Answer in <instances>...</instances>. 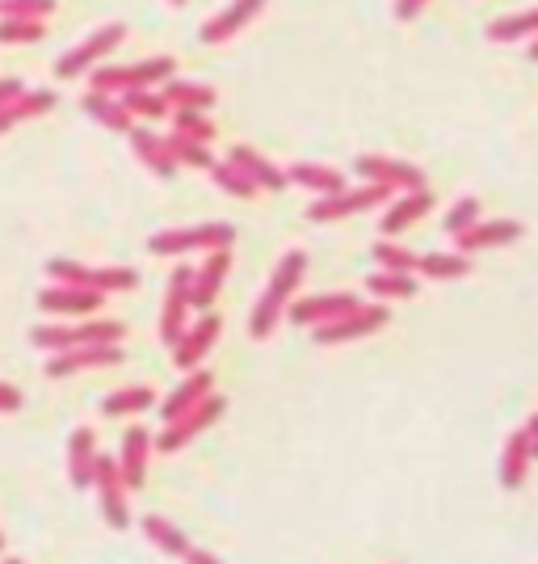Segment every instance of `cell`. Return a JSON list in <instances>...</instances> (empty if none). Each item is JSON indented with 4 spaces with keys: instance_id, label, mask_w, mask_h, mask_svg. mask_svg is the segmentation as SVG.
I'll list each match as a JSON object with an SVG mask.
<instances>
[{
    "instance_id": "1",
    "label": "cell",
    "mask_w": 538,
    "mask_h": 564,
    "mask_svg": "<svg viewBox=\"0 0 538 564\" xmlns=\"http://www.w3.org/2000/svg\"><path fill=\"white\" fill-rule=\"evenodd\" d=\"M304 274H307L304 249L282 253L278 265L270 270V282H265L261 300L253 304V316H249V333H253V341H270V337L278 333L286 307H290V300H295V295H299V286H304Z\"/></svg>"
},
{
    "instance_id": "2",
    "label": "cell",
    "mask_w": 538,
    "mask_h": 564,
    "mask_svg": "<svg viewBox=\"0 0 538 564\" xmlns=\"http://www.w3.org/2000/svg\"><path fill=\"white\" fill-rule=\"evenodd\" d=\"M173 68H177L173 55H152V59L118 64V68H101V64H97V68L89 72V89L110 94V97H122V94H131V89H161L164 80L173 76Z\"/></svg>"
},
{
    "instance_id": "3",
    "label": "cell",
    "mask_w": 538,
    "mask_h": 564,
    "mask_svg": "<svg viewBox=\"0 0 538 564\" xmlns=\"http://www.w3.org/2000/svg\"><path fill=\"white\" fill-rule=\"evenodd\" d=\"M51 282H68V286H85L97 295H118V291H135L140 286V270L131 265H85L72 258H51L47 261Z\"/></svg>"
},
{
    "instance_id": "4",
    "label": "cell",
    "mask_w": 538,
    "mask_h": 564,
    "mask_svg": "<svg viewBox=\"0 0 538 564\" xmlns=\"http://www.w3.org/2000/svg\"><path fill=\"white\" fill-rule=\"evenodd\" d=\"M235 228L232 224H194V228H164L147 240V253L156 258H186V253H215L232 249Z\"/></svg>"
},
{
    "instance_id": "5",
    "label": "cell",
    "mask_w": 538,
    "mask_h": 564,
    "mask_svg": "<svg viewBox=\"0 0 538 564\" xmlns=\"http://www.w3.org/2000/svg\"><path fill=\"white\" fill-rule=\"evenodd\" d=\"M127 337V325L122 321H85V325H34L30 329V341L43 354H59L72 350V346H101V341H122Z\"/></svg>"
},
{
    "instance_id": "6",
    "label": "cell",
    "mask_w": 538,
    "mask_h": 564,
    "mask_svg": "<svg viewBox=\"0 0 538 564\" xmlns=\"http://www.w3.org/2000/svg\"><path fill=\"white\" fill-rule=\"evenodd\" d=\"M122 39H127V25L122 22H110V25H101V30H94V34H85L76 47L59 55L55 76H59V80H76V76L94 72L97 64H106V59L122 47Z\"/></svg>"
},
{
    "instance_id": "7",
    "label": "cell",
    "mask_w": 538,
    "mask_h": 564,
    "mask_svg": "<svg viewBox=\"0 0 538 564\" xmlns=\"http://www.w3.org/2000/svg\"><path fill=\"white\" fill-rule=\"evenodd\" d=\"M228 413V400L219 397V392H211L207 400H198L194 409H186L182 417H173V422H164L161 438H152V447L164 451V455H173V451H182L186 443H194L198 434H207L219 417Z\"/></svg>"
},
{
    "instance_id": "8",
    "label": "cell",
    "mask_w": 538,
    "mask_h": 564,
    "mask_svg": "<svg viewBox=\"0 0 538 564\" xmlns=\"http://www.w3.org/2000/svg\"><path fill=\"white\" fill-rule=\"evenodd\" d=\"M392 198V189L383 186H371V182H362V186H341L337 194H325V198H316L311 207H307V219L311 224H337V219H350V215H362L378 207V203H387Z\"/></svg>"
},
{
    "instance_id": "9",
    "label": "cell",
    "mask_w": 538,
    "mask_h": 564,
    "mask_svg": "<svg viewBox=\"0 0 538 564\" xmlns=\"http://www.w3.org/2000/svg\"><path fill=\"white\" fill-rule=\"evenodd\" d=\"M353 173L371 186H383L392 194H404V189H421L425 173L413 161H399V156H387V152H362L353 161Z\"/></svg>"
},
{
    "instance_id": "10",
    "label": "cell",
    "mask_w": 538,
    "mask_h": 564,
    "mask_svg": "<svg viewBox=\"0 0 538 564\" xmlns=\"http://www.w3.org/2000/svg\"><path fill=\"white\" fill-rule=\"evenodd\" d=\"M97 489V506H101V518H106V527L110 531H127L131 527V510H127V480H122V471H118L114 455H97V468H94V485Z\"/></svg>"
},
{
    "instance_id": "11",
    "label": "cell",
    "mask_w": 538,
    "mask_h": 564,
    "mask_svg": "<svg viewBox=\"0 0 538 564\" xmlns=\"http://www.w3.org/2000/svg\"><path fill=\"white\" fill-rule=\"evenodd\" d=\"M387 321H392L387 304H358L353 312H345V316L320 325V329H316V346H345V341H358V337H371V333H378Z\"/></svg>"
},
{
    "instance_id": "12",
    "label": "cell",
    "mask_w": 538,
    "mask_h": 564,
    "mask_svg": "<svg viewBox=\"0 0 538 564\" xmlns=\"http://www.w3.org/2000/svg\"><path fill=\"white\" fill-rule=\"evenodd\" d=\"M127 354L114 341H101V346H72V350L47 354V379H64L76 371H101V367H118Z\"/></svg>"
},
{
    "instance_id": "13",
    "label": "cell",
    "mask_w": 538,
    "mask_h": 564,
    "mask_svg": "<svg viewBox=\"0 0 538 564\" xmlns=\"http://www.w3.org/2000/svg\"><path fill=\"white\" fill-rule=\"evenodd\" d=\"M261 9H265V0H228L211 22H202L198 39H202L207 47H223V43H232L235 34H244L249 25L257 22Z\"/></svg>"
},
{
    "instance_id": "14",
    "label": "cell",
    "mask_w": 538,
    "mask_h": 564,
    "mask_svg": "<svg viewBox=\"0 0 538 564\" xmlns=\"http://www.w3.org/2000/svg\"><path fill=\"white\" fill-rule=\"evenodd\" d=\"M219 333H223V321H219L215 312H202V321L186 325V333L168 346V350H173V362H177L182 371H198V367H202V358L215 350Z\"/></svg>"
},
{
    "instance_id": "15",
    "label": "cell",
    "mask_w": 538,
    "mask_h": 564,
    "mask_svg": "<svg viewBox=\"0 0 538 564\" xmlns=\"http://www.w3.org/2000/svg\"><path fill=\"white\" fill-rule=\"evenodd\" d=\"M521 236H526V228L517 219H475L468 232L454 236V253L475 258V253H488V249H505Z\"/></svg>"
},
{
    "instance_id": "16",
    "label": "cell",
    "mask_w": 538,
    "mask_h": 564,
    "mask_svg": "<svg viewBox=\"0 0 538 564\" xmlns=\"http://www.w3.org/2000/svg\"><path fill=\"white\" fill-rule=\"evenodd\" d=\"M228 270H232V249L207 253L202 265L189 274V307L211 312V304L219 300V291H223V282H228Z\"/></svg>"
},
{
    "instance_id": "17",
    "label": "cell",
    "mask_w": 538,
    "mask_h": 564,
    "mask_svg": "<svg viewBox=\"0 0 538 564\" xmlns=\"http://www.w3.org/2000/svg\"><path fill=\"white\" fill-rule=\"evenodd\" d=\"M358 304H362V300L350 295V291H337V295H307V300H290L286 316H290L299 329H320V325H328V321H337V316L353 312Z\"/></svg>"
},
{
    "instance_id": "18",
    "label": "cell",
    "mask_w": 538,
    "mask_h": 564,
    "mask_svg": "<svg viewBox=\"0 0 538 564\" xmlns=\"http://www.w3.org/2000/svg\"><path fill=\"white\" fill-rule=\"evenodd\" d=\"M189 265H182V270H173V279H168V286H164V307H161V341L164 346H173L182 333H186L189 325Z\"/></svg>"
},
{
    "instance_id": "19",
    "label": "cell",
    "mask_w": 538,
    "mask_h": 564,
    "mask_svg": "<svg viewBox=\"0 0 538 564\" xmlns=\"http://www.w3.org/2000/svg\"><path fill=\"white\" fill-rule=\"evenodd\" d=\"M429 212H433V194H429V186L404 189V194H392V198H387V212H383V219H378V228H383V236H399V232H408L413 224H421Z\"/></svg>"
},
{
    "instance_id": "20",
    "label": "cell",
    "mask_w": 538,
    "mask_h": 564,
    "mask_svg": "<svg viewBox=\"0 0 538 564\" xmlns=\"http://www.w3.org/2000/svg\"><path fill=\"white\" fill-rule=\"evenodd\" d=\"M106 295H97V291H85V286H68V282H51L39 291V300L34 304L43 307L47 316H94L97 307H101Z\"/></svg>"
},
{
    "instance_id": "21",
    "label": "cell",
    "mask_w": 538,
    "mask_h": 564,
    "mask_svg": "<svg viewBox=\"0 0 538 564\" xmlns=\"http://www.w3.org/2000/svg\"><path fill=\"white\" fill-rule=\"evenodd\" d=\"M530 468H535V438H530L526 430H514V434L505 438V447H501V464H496L501 489H521Z\"/></svg>"
},
{
    "instance_id": "22",
    "label": "cell",
    "mask_w": 538,
    "mask_h": 564,
    "mask_svg": "<svg viewBox=\"0 0 538 564\" xmlns=\"http://www.w3.org/2000/svg\"><path fill=\"white\" fill-rule=\"evenodd\" d=\"M152 434L143 430V425H131L127 434H122V447H118L114 464L122 471V480H127V489H143V480H147V459H152Z\"/></svg>"
},
{
    "instance_id": "23",
    "label": "cell",
    "mask_w": 538,
    "mask_h": 564,
    "mask_svg": "<svg viewBox=\"0 0 538 564\" xmlns=\"http://www.w3.org/2000/svg\"><path fill=\"white\" fill-rule=\"evenodd\" d=\"M228 161H232V165L240 169L257 189H270V194L286 189V169L274 165L270 156H261L257 148H249V143H235L232 152H228Z\"/></svg>"
},
{
    "instance_id": "24",
    "label": "cell",
    "mask_w": 538,
    "mask_h": 564,
    "mask_svg": "<svg viewBox=\"0 0 538 564\" xmlns=\"http://www.w3.org/2000/svg\"><path fill=\"white\" fill-rule=\"evenodd\" d=\"M97 434L89 425H76L68 434V480L72 489H89L94 485V468H97Z\"/></svg>"
},
{
    "instance_id": "25",
    "label": "cell",
    "mask_w": 538,
    "mask_h": 564,
    "mask_svg": "<svg viewBox=\"0 0 538 564\" xmlns=\"http://www.w3.org/2000/svg\"><path fill=\"white\" fill-rule=\"evenodd\" d=\"M286 186H299L307 194H316V198H325V194H337L345 186V173L332 165H320V161H295V165H286Z\"/></svg>"
},
{
    "instance_id": "26",
    "label": "cell",
    "mask_w": 538,
    "mask_h": 564,
    "mask_svg": "<svg viewBox=\"0 0 538 564\" xmlns=\"http://www.w3.org/2000/svg\"><path fill=\"white\" fill-rule=\"evenodd\" d=\"M127 140H131V152H135V161H140L143 169H152L161 182H168V177L177 173L173 156H168V143H164V135L147 131V127H131V131H127Z\"/></svg>"
},
{
    "instance_id": "27",
    "label": "cell",
    "mask_w": 538,
    "mask_h": 564,
    "mask_svg": "<svg viewBox=\"0 0 538 564\" xmlns=\"http://www.w3.org/2000/svg\"><path fill=\"white\" fill-rule=\"evenodd\" d=\"M215 392V376L211 371H189L168 397H164V404H161V417L164 422H173V417H182L186 409H194L198 400H207Z\"/></svg>"
},
{
    "instance_id": "28",
    "label": "cell",
    "mask_w": 538,
    "mask_h": 564,
    "mask_svg": "<svg viewBox=\"0 0 538 564\" xmlns=\"http://www.w3.org/2000/svg\"><path fill=\"white\" fill-rule=\"evenodd\" d=\"M55 101H59V97L51 94V89H25V94L13 97L9 106H0V135H4V131H13L18 122L51 115V110H55Z\"/></svg>"
},
{
    "instance_id": "29",
    "label": "cell",
    "mask_w": 538,
    "mask_h": 564,
    "mask_svg": "<svg viewBox=\"0 0 538 564\" xmlns=\"http://www.w3.org/2000/svg\"><path fill=\"white\" fill-rule=\"evenodd\" d=\"M161 97L168 101V110H211L219 94H215L211 85H202V80H177V76H168L161 85Z\"/></svg>"
},
{
    "instance_id": "30",
    "label": "cell",
    "mask_w": 538,
    "mask_h": 564,
    "mask_svg": "<svg viewBox=\"0 0 538 564\" xmlns=\"http://www.w3.org/2000/svg\"><path fill=\"white\" fill-rule=\"evenodd\" d=\"M80 110L94 118L97 127H106V131H114V135H127L131 127H135V118L127 115V106L118 101V97L110 94H97V89H89V94L80 97Z\"/></svg>"
},
{
    "instance_id": "31",
    "label": "cell",
    "mask_w": 538,
    "mask_h": 564,
    "mask_svg": "<svg viewBox=\"0 0 538 564\" xmlns=\"http://www.w3.org/2000/svg\"><path fill=\"white\" fill-rule=\"evenodd\" d=\"M140 531H143V540L152 543L156 552H164V556H173V561H182L189 552V540H186V531L177 527V522H168L164 514H147L140 522Z\"/></svg>"
},
{
    "instance_id": "32",
    "label": "cell",
    "mask_w": 538,
    "mask_h": 564,
    "mask_svg": "<svg viewBox=\"0 0 538 564\" xmlns=\"http://www.w3.org/2000/svg\"><path fill=\"white\" fill-rule=\"evenodd\" d=\"M488 43H530L538 34V4L535 9H521V13H505V18H496V22H488Z\"/></svg>"
},
{
    "instance_id": "33",
    "label": "cell",
    "mask_w": 538,
    "mask_h": 564,
    "mask_svg": "<svg viewBox=\"0 0 538 564\" xmlns=\"http://www.w3.org/2000/svg\"><path fill=\"white\" fill-rule=\"evenodd\" d=\"M471 270H475V261L468 258V253H425L421 261H417V274L421 279H433V282H454V279H468Z\"/></svg>"
},
{
    "instance_id": "34",
    "label": "cell",
    "mask_w": 538,
    "mask_h": 564,
    "mask_svg": "<svg viewBox=\"0 0 538 564\" xmlns=\"http://www.w3.org/2000/svg\"><path fill=\"white\" fill-rule=\"evenodd\" d=\"M152 404H156V392L147 383H131V388H118V392L101 400V413L106 417H135V413L152 409Z\"/></svg>"
},
{
    "instance_id": "35",
    "label": "cell",
    "mask_w": 538,
    "mask_h": 564,
    "mask_svg": "<svg viewBox=\"0 0 538 564\" xmlns=\"http://www.w3.org/2000/svg\"><path fill=\"white\" fill-rule=\"evenodd\" d=\"M366 291L378 304H396V300H413L417 295V274H392V270H375L366 279Z\"/></svg>"
},
{
    "instance_id": "36",
    "label": "cell",
    "mask_w": 538,
    "mask_h": 564,
    "mask_svg": "<svg viewBox=\"0 0 538 564\" xmlns=\"http://www.w3.org/2000/svg\"><path fill=\"white\" fill-rule=\"evenodd\" d=\"M371 258H375L378 270H392V274H417L421 253H413V249H408V245H399V240H378L375 249H371Z\"/></svg>"
},
{
    "instance_id": "37",
    "label": "cell",
    "mask_w": 538,
    "mask_h": 564,
    "mask_svg": "<svg viewBox=\"0 0 538 564\" xmlns=\"http://www.w3.org/2000/svg\"><path fill=\"white\" fill-rule=\"evenodd\" d=\"M164 143H168V156H173V165L177 169H211L215 165L211 143L186 140V135H164Z\"/></svg>"
},
{
    "instance_id": "38",
    "label": "cell",
    "mask_w": 538,
    "mask_h": 564,
    "mask_svg": "<svg viewBox=\"0 0 538 564\" xmlns=\"http://www.w3.org/2000/svg\"><path fill=\"white\" fill-rule=\"evenodd\" d=\"M118 101L127 106V115L143 118V122H161V118L173 115V110H168V101L161 97V89H131V94H122Z\"/></svg>"
},
{
    "instance_id": "39",
    "label": "cell",
    "mask_w": 538,
    "mask_h": 564,
    "mask_svg": "<svg viewBox=\"0 0 538 564\" xmlns=\"http://www.w3.org/2000/svg\"><path fill=\"white\" fill-rule=\"evenodd\" d=\"M207 173H211V182L223 189L228 198H240V203H244V198H257V194H261V189L253 186V182H249V177H244V173H240L232 161H215Z\"/></svg>"
},
{
    "instance_id": "40",
    "label": "cell",
    "mask_w": 538,
    "mask_h": 564,
    "mask_svg": "<svg viewBox=\"0 0 538 564\" xmlns=\"http://www.w3.org/2000/svg\"><path fill=\"white\" fill-rule=\"evenodd\" d=\"M173 135H186V140L211 143L215 140V122L202 110H173Z\"/></svg>"
},
{
    "instance_id": "41",
    "label": "cell",
    "mask_w": 538,
    "mask_h": 564,
    "mask_svg": "<svg viewBox=\"0 0 538 564\" xmlns=\"http://www.w3.org/2000/svg\"><path fill=\"white\" fill-rule=\"evenodd\" d=\"M475 219H484V203H480L475 194H463V198H454V207L446 212V232L450 236L468 232Z\"/></svg>"
},
{
    "instance_id": "42",
    "label": "cell",
    "mask_w": 538,
    "mask_h": 564,
    "mask_svg": "<svg viewBox=\"0 0 538 564\" xmlns=\"http://www.w3.org/2000/svg\"><path fill=\"white\" fill-rule=\"evenodd\" d=\"M55 13V0H0V18H22V22H47Z\"/></svg>"
},
{
    "instance_id": "43",
    "label": "cell",
    "mask_w": 538,
    "mask_h": 564,
    "mask_svg": "<svg viewBox=\"0 0 538 564\" xmlns=\"http://www.w3.org/2000/svg\"><path fill=\"white\" fill-rule=\"evenodd\" d=\"M43 22H22V18H0V47H18V43H39Z\"/></svg>"
},
{
    "instance_id": "44",
    "label": "cell",
    "mask_w": 538,
    "mask_h": 564,
    "mask_svg": "<svg viewBox=\"0 0 538 564\" xmlns=\"http://www.w3.org/2000/svg\"><path fill=\"white\" fill-rule=\"evenodd\" d=\"M425 9H429V0H396L392 4V18L396 22H413V18H421Z\"/></svg>"
},
{
    "instance_id": "45",
    "label": "cell",
    "mask_w": 538,
    "mask_h": 564,
    "mask_svg": "<svg viewBox=\"0 0 538 564\" xmlns=\"http://www.w3.org/2000/svg\"><path fill=\"white\" fill-rule=\"evenodd\" d=\"M25 404V397L13 388V383H0V413H18Z\"/></svg>"
},
{
    "instance_id": "46",
    "label": "cell",
    "mask_w": 538,
    "mask_h": 564,
    "mask_svg": "<svg viewBox=\"0 0 538 564\" xmlns=\"http://www.w3.org/2000/svg\"><path fill=\"white\" fill-rule=\"evenodd\" d=\"M22 94H25V85L18 76H4V80H0V106H9L13 97H22Z\"/></svg>"
},
{
    "instance_id": "47",
    "label": "cell",
    "mask_w": 538,
    "mask_h": 564,
    "mask_svg": "<svg viewBox=\"0 0 538 564\" xmlns=\"http://www.w3.org/2000/svg\"><path fill=\"white\" fill-rule=\"evenodd\" d=\"M182 561H186V564H223L215 552H207V547H194V543H189V552L182 556Z\"/></svg>"
},
{
    "instance_id": "48",
    "label": "cell",
    "mask_w": 538,
    "mask_h": 564,
    "mask_svg": "<svg viewBox=\"0 0 538 564\" xmlns=\"http://www.w3.org/2000/svg\"><path fill=\"white\" fill-rule=\"evenodd\" d=\"M521 430H526L530 438H538V413H530V417H526V425H521Z\"/></svg>"
},
{
    "instance_id": "49",
    "label": "cell",
    "mask_w": 538,
    "mask_h": 564,
    "mask_svg": "<svg viewBox=\"0 0 538 564\" xmlns=\"http://www.w3.org/2000/svg\"><path fill=\"white\" fill-rule=\"evenodd\" d=\"M526 55H530V59H535V64H538V34H535V39H530V43H526Z\"/></svg>"
},
{
    "instance_id": "50",
    "label": "cell",
    "mask_w": 538,
    "mask_h": 564,
    "mask_svg": "<svg viewBox=\"0 0 538 564\" xmlns=\"http://www.w3.org/2000/svg\"><path fill=\"white\" fill-rule=\"evenodd\" d=\"M0 564H25V561H18V556H4Z\"/></svg>"
},
{
    "instance_id": "51",
    "label": "cell",
    "mask_w": 538,
    "mask_h": 564,
    "mask_svg": "<svg viewBox=\"0 0 538 564\" xmlns=\"http://www.w3.org/2000/svg\"><path fill=\"white\" fill-rule=\"evenodd\" d=\"M168 4H173V9H182V4H186V0H168Z\"/></svg>"
},
{
    "instance_id": "52",
    "label": "cell",
    "mask_w": 538,
    "mask_h": 564,
    "mask_svg": "<svg viewBox=\"0 0 538 564\" xmlns=\"http://www.w3.org/2000/svg\"><path fill=\"white\" fill-rule=\"evenodd\" d=\"M0 552H4V535H0Z\"/></svg>"
},
{
    "instance_id": "53",
    "label": "cell",
    "mask_w": 538,
    "mask_h": 564,
    "mask_svg": "<svg viewBox=\"0 0 538 564\" xmlns=\"http://www.w3.org/2000/svg\"><path fill=\"white\" fill-rule=\"evenodd\" d=\"M535 459H538V438H535Z\"/></svg>"
}]
</instances>
